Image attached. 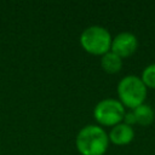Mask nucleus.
<instances>
[{
	"instance_id": "obj_1",
	"label": "nucleus",
	"mask_w": 155,
	"mask_h": 155,
	"mask_svg": "<svg viewBox=\"0 0 155 155\" xmlns=\"http://www.w3.org/2000/svg\"><path fill=\"white\" fill-rule=\"evenodd\" d=\"M109 143L107 131L93 124L81 127L75 138L76 149L81 155H104Z\"/></svg>"
},
{
	"instance_id": "obj_2",
	"label": "nucleus",
	"mask_w": 155,
	"mask_h": 155,
	"mask_svg": "<svg viewBox=\"0 0 155 155\" xmlns=\"http://www.w3.org/2000/svg\"><path fill=\"white\" fill-rule=\"evenodd\" d=\"M117 99L125 108L133 110L140 104L145 103L148 88L142 81L140 76L130 74L120 79L116 86Z\"/></svg>"
},
{
	"instance_id": "obj_3",
	"label": "nucleus",
	"mask_w": 155,
	"mask_h": 155,
	"mask_svg": "<svg viewBox=\"0 0 155 155\" xmlns=\"http://www.w3.org/2000/svg\"><path fill=\"white\" fill-rule=\"evenodd\" d=\"M79 40L86 52L94 56H103L110 51L113 36L105 27L93 24L81 31Z\"/></svg>"
},
{
	"instance_id": "obj_4",
	"label": "nucleus",
	"mask_w": 155,
	"mask_h": 155,
	"mask_svg": "<svg viewBox=\"0 0 155 155\" xmlns=\"http://www.w3.org/2000/svg\"><path fill=\"white\" fill-rule=\"evenodd\" d=\"M126 108L116 98H104L93 108V117L99 126L113 127L122 122Z\"/></svg>"
},
{
	"instance_id": "obj_5",
	"label": "nucleus",
	"mask_w": 155,
	"mask_h": 155,
	"mask_svg": "<svg viewBox=\"0 0 155 155\" xmlns=\"http://www.w3.org/2000/svg\"><path fill=\"white\" fill-rule=\"evenodd\" d=\"M138 38L131 31H121L116 34L111 40L110 51L117 54L120 58L131 57L138 48Z\"/></svg>"
},
{
	"instance_id": "obj_6",
	"label": "nucleus",
	"mask_w": 155,
	"mask_h": 155,
	"mask_svg": "<svg viewBox=\"0 0 155 155\" xmlns=\"http://www.w3.org/2000/svg\"><path fill=\"white\" fill-rule=\"evenodd\" d=\"M109 142L115 145H127L134 138V130L133 126H130L125 122H120L113 126L108 133Z\"/></svg>"
},
{
	"instance_id": "obj_7",
	"label": "nucleus",
	"mask_w": 155,
	"mask_h": 155,
	"mask_svg": "<svg viewBox=\"0 0 155 155\" xmlns=\"http://www.w3.org/2000/svg\"><path fill=\"white\" fill-rule=\"evenodd\" d=\"M133 115H134V119H136V124L143 126V127H147V126H150L155 119V111L154 109L151 108V105L147 104V103H143L140 104L139 107L134 108L132 110Z\"/></svg>"
},
{
	"instance_id": "obj_8",
	"label": "nucleus",
	"mask_w": 155,
	"mask_h": 155,
	"mask_svg": "<svg viewBox=\"0 0 155 155\" xmlns=\"http://www.w3.org/2000/svg\"><path fill=\"white\" fill-rule=\"evenodd\" d=\"M101 67L108 74H116L122 68V58L109 51L101 56Z\"/></svg>"
},
{
	"instance_id": "obj_9",
	"label": "nucleus",
	"mask_w": 155,
	"mask_h": 155,
	"mask_svg": "<svg viewBox=\"0 0 155 155\" xmlns=\"http://www.w3.org/2000/svg\"><path fill=\"white\" fill-rule=\"evenodd\" d=\"M140 79L147 88L155 90V63H150L143 69Z\"/></svg>"
},
{
	"instance_id": "obj_10",
	"label": "nucleus",
	"mask_w": 155,
	"mask_h": 155,
	"mask_svg": "<svg viewBox=\"0 0 155 155\" xmlns=\"http://www.w3.org/2000/svg\"><path fill=\"white\" fill-rule=\"evenodd\" d=\"M122 122H125V124H127V125H130V126L136 125V119H134V115H133L132 110L125 113V116H124Z\"/></svg>"
}]
</instances>
